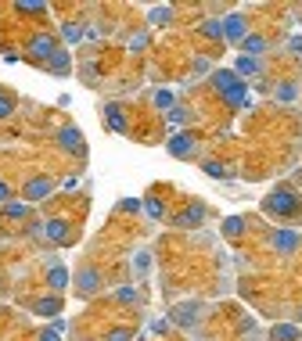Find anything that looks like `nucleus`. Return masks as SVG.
<instances>
[{
  "mask_svg": "<svg viewBox=\"0 0 302 341\" xmlns=\"http://www.w3.org/2000/svg\"><path fill=\"white\" fill-rule=\"evenodd\" d=\"M29 51H32L36 58H44V61H51V58L58 54V51H54V40H51V36H32Z\"/></svg>",
  "mask_w": 302,
  "mask_h": 341,
  "instance_id": "7ed1b4c3",
  "label": "nucleus"
},
{
  "mask_svg": "<svg viewBox=\"0 0 302 341\" xmlns=\"http://www.w3.org/2000/svg\"><path fill=\"white\" fill-rule=\"evenodd\" d=\"M51 68H54V72H68V58H65V54L58 51V54L51 58Z\"/></svg>",
  "mask_w": 302,
  "mask_h": 341,
  "instance_id": "f3484780",
  "label": "nucleus"
},
{
  "mask_svg": "<svg viewBox=\"0 0 302 341\" xmlns=\"http://www.w3.org/2000/svg\"><path fill=\"white\" fill-rule=\"evenodd\" d=\"M8 194H11V191H8V183H0V201H8Z\"/></svg>",
  "mask_w": 302,
  "mask_h": 341,
  "instance_id": "c85d7f7f",
  "label": "nucleus"
},
{
  "mask_svg": "<svg viewBox=\"0 0 302 341\" xmlns=\"http://www.w3.org/2000/svg\"><path fill=\"white\" fill-rule=\"evenodd\" d=\"M241 47H245L248 54H262V51H267V40H262V36H245Z\"/></svg>",
  "mask_w": 302,
  "mask_h": 341,
  "instance_id": "9d476101",
  "label": "nucleus"
},
{
  "mask_svg": "<svg viewBox=\"0 0 302 341\" xmlns=\"http://www.w3.org/2000/svg\"><path fill=\"white\" fill-rule=\"evenodd\" d=\"M169 151H173V155H180V158H187V155H191V151H195V144L187 140V137H176V140L169 144Z\"/></svg>",
  "mask_w": 302,
  "mask_h": 341,
  "instance_id": "1a4fd4ad",
  "label": "nucleus"
},
{
  "mask_svg": "<svg viewBox=\"0 0 302 341\" xmlns=\"http://www.w3.org/2000/svg\"><path fill=\"white\" fill-rule=\"evenodd\" d=\"M108 341H130V334H126V330H116V334H111Z\"/></svg>",
  "mask_w": 302,
  "mask_h": 341,
  "instance_id": "bb28decb",
  "label": "nucleus"
},
{
  "mask_svg": "<svg viewBox=\"0 0 302 341\" xmlns=\"http://www.w3.org/2000/svg\"><path fill=\"white\" fill-rule=\"evenodd\" d=\"M212 83L219 87V94L231 101V104H245V101H248V97H245V83L238 79L234 72H216V75H212Z\"/></svg>",
  "mask_w": 302,
  "mask_h": 341,
  "instance_id": "f257e3e1",
  "label": "nucleus"
},
{
  "mask_svg": "<svg viewBox=\"0 0 302 341\" xmlns=\"http://www.w3.org/2000/svg\"><path fill=\"white\" fill-rule=\"evenodd\" d=\"M298 208V198L291 194V191H277V194H270L267 198V212H277V216H291Z\"/></svg>",
  "mask_w": 302,
  "mask_h": 341,
  "instance_id": "f03ea898",
  "label": "nucleus"
},
{
  "mask_svg": "<svg viewBox=\"0 0 302 341\" xmlns=\"http://www.w3.org/2000/svg\"><path fill=\"white\" fill-rule=\"evenodd\" d=\"M94 287H97V273H94V270H83V273H80V291H94Z\"/></svg>",
  "mask_w": 302,
  "mask_h": 341,
  "instance_id": "9b49d317",
  "label": "nucleus"
},
{
  "mask_svg": "<svg viewBox=\"0 0 302 341\" xmlns=\"http://www.w3.org/2000/svg\"><path fill=\"white\" fill-rule=\"evenodd\" d=\"M255 68H259V61H255V58H248V54L238 61V72H255Z\"/></svg>",
  "mask_w": 302,
  "mask_h": 341,
  "instance_id": "6ab92c4d",
  "label": "nucleus"
},
{
  "mask_svg": "<svg viewBox=\"0 0 302 341\" xmlns=\"http://www.w3.org/2000/svg\"><path fill=\"white\" fill-rule=\"evenodd\" d=\"M202 216H205V208H202V205H191L176 223H180V226H195V223H202Z\"/></svg>",
  "mask_w": 302,
  "mask_h": 341,
  "instance_id": "6e6552de",
  "label": "nucleus"
},
{
  "mask_svg": "<svg viewBox=\"0 0 302 341\" xmlns=\"http://www.w3.org/2000/svg\"><path fill=\"white\" fill-rule=\"evenodd\" d=\"M108 126H111V130H126V119H123L119 108H108Z\"/></svg>",
  "mask_w": 302,
  "mask_h": 341,
  "instance_id": "f8f14e48",
  "label": "nucleus"
},
{
  "mask_svg": "<svg viewBox=\"0 0 302 341\" xmlns=\"http://www.w3.org/2000/svg\"><path fill=\"white\" fill-rule=\"evenodd\" d=\"M61 147L65 151H83V137H80V130H61Z\"/></svg>",
  "mask_w": 302,
  "mask_h": 341,
  "instance_id": "0eeeda50",
  "label": "nucleus"
},
{
  "mask_svg": "<svg viewBox=\"0 0 302 341\" xmlns=\"http://www.w3.org/2000/svg\"><path fill=\"white\" fill-rule=\"evenodd\" d=\"M169 18V11L166 8H159V11H151V22H166Z\"/></svg>",
  "mask_w": 302,
  "mask_h": 341,
  "instance_id": "b1692460",
  "label": "nucleus"
},
{
  "mask_svg": "<svg viewBox=\"0 0 302 341\" xmlns=\"http://www.w3.org/2000/svg\"><path fill=\"white\" fill-rule=\"evenodd\" d=\"M298 330L295 327H274V341H295Z\"/></svg>",
  "mask_w": 302,
  "mask_h": 341,
  "instance_id": "4468645a",
  "label": "nucleus"
},
{
  "mask_svg": "<svg viewBox=\"0 0 302 341\" xmlns=\"http://www.w3.org/2000/svg\"><path fill=\"white\" fill-rule=\"evenodd\" d=\"M155 104H159V108H169V104H173V97L162 90V94H155Z\"/></svg>",
  "mask_w": 302,
  "mask_h": 341,
  "instance_id": "4be33fe9",
  "label": "nucleus"
},
{
  "mask_svg": "<svg viewBox=\"0 0 302 341\" xmlns=\"http://www.w3.org/2000/svg\"><path fill=\"white\" fill-rule=\"evenodd\" d=\"M291 51H298V54H302V36H295V40H291Z\"/></svg>",
  "mask_w": 302,
  "mask_h": 341,
  "instance_id": "cd10ccee",
  "label": "nucleus"
},
{
  "mask_svg": "<svg viewBox=\"0 0 302 341\" xmlns=\"http://www.w3.org/2000/svg\"><path fill=\"white\" fill-rule=\"evenodd\" d=\"M11 111H15V101H11V97H4V94H0V119H8Z\"/></svg>",
  "mask_w": 302,
  "mask_h": 341,
  "instance_id": "a211bd4d",
  "label": "nucleus"
},
{
  "mask_svg": "<svg viewBox=\"0 0 302 341\" xmlns=\"http://www.w3.org/2000/svg\"><path fill=\"white\" fill-rule=\"evenodd\" d=\"M40 341H58V330H47V334H44Z\"/></svg>",
  "mask_w": 302,
  "mask_h": 341,
  "instance_id": "c756f323",
  "label": "nucleus"
},
{
  "mask_svg": "<svg viewBox=\"0 0 302 341\" xmlns=\"http://www.w3.org/2000/svg\"><path fill=\"white\" fill-rule=\"evenodd\" d=\"M36 309H40L44 316H51V313H58V302H40V306H36Z\"/></svg>",
  "mask_w": 302,
  "mask_h": 341,
  "instance_id": "412c9836",
  "label": "nucleus"
},
{
  "mask_svg": "<svg viewBox=\"0 0 302 341\" xmlns=\"http://www.w3.org/2000/svg\"><path fill=\"white\" fill-rule=\"evenodd\" d=\"M223 36H226V40H245V18L231 15V18L223 22Z\"/></svg>",
  "mask_w": 302,
  "mask_h": 341,
  "instance_id": "20e7f679",
  "label": "nucleus"
},
{
  "mask_svg": "<svg viewBox=\"0 0 302 341\" xmlns=\"http://www.w3.org/2000/svg\"><path fill=\"white\" fill-rule=\"evenodd\" d=\"M51 187H54L51 180H32V183L25 187V198H29V201H40L44 194H51Z\"/></svg>",
  "mask_w": 302,
  "mask_h": 341,
  "instance_id": "423d86ee",
  "label": "nucleus"
},
{
  "mask_svg": "<svg viewBox=\"0 0 302 341\" xmlns=\"http://www.w3.org/2000/svg\"><path fill=\"white\" fill-rule=\"evenodd\" d=\"M205 36H223V22H205Z\"/></svg>",
  "mask_w": 302,
  "mask_h": 341,
  "instance_id": "aec40b11",
  "label": "nucleus"
},
{
  "mask_svg": "<svg viewBox=\"0 0 302 341\" xmlns=\"http://www.w3.org/2000/svg\"><path fill=\"white\" fill-rule=\"evenodd\" d=\"M205 173H209V176H223V169H219L216 162H209V165H205Z\"/></svg>",
  "mask_w": 302,
  "mask_h": 341,
  "instance_id": "393cba45",
  "label": "nucleus"
},
{
  "mask_svg": "<svg viewBox=\"0 0 302 341\" xmlns=\"http://www.w3.org/2000/svg\"><path fill=\"white\" fill-rule=\"evenodd\" d=\"M47 234H51L54 241H65V223H61V219H51V223H47Z\"/></svg>",
  "mask_w": 302,
  "mask_h": 341,
  "instance_id": "2eb2a0df",
  "label": "nucleus"
},
{
  "mask_svg": "<svg viewBox=\"0 0 302 341\" xmlns=\"http://www.w3.org/2000/svg\"><path fill=\"white\" fill-rule=\"evenodd\" d=\"M277 97H281V101H291V97H295V87H281Z\"/></svg>",
  "mask_w": 302,
  "mask_h": 341,
  "instance_id": "5701e85b",
  "label": "nucleus"
},
{
  "mask_svg": "<svg viewBox=\"0 0 302 341\" xmlns=\"http://www.w3.org/2000/svg\"><path fill=\"white\" fill-rule=\"evenodd\" d=\"M65 280H68V273H65L61 266H54V270H51V287H54V291H61V287H65Z\"/></svg>",
  "mask_w": 302,
  "mask_h": 341,
  "instance_id": "ddd939ff",
  "label": "nucleus"
},
{
  "mask_svg": "<svg viewBox=\"0 0 302 341\" xmlns=\"http://www.w3.org/2000/svg\"><path fill=\"white\" fill-rule=\"evenodd\" d=\"M8 216H25V205H8Z\"/></svg>",
  "mask_w": 302,
  "mask_h": 341,
  "instance_id": "a878e982",
  "label": "nucleus"
},
{
  "mask_svg": "<svg viewBox=\"0 0 302 341\" xmlns=\"http://www.w3.org/2000/svg\"><path fill=\"white\" fill-rule=\"evenodd\" d=\"M241 226H245V223H241L238 216H231V219H226V223H223V230H226V234H231V237H238V234H241Z\"/></svg>",
  "mask_w": 302,
  "mask_h": 341,
  "instance_id": "dca6fc26",
  "label": "nucleus"
},
{
  "mask_svg": "<svg viewBox=\"0 0 302 341\" xmlns=\"http://www.w3.org/2000/svg\"><path fill=\"white\" fill-rule=\"evenodd\" d=\"M274 248H277V251H295V248H298V234H291V230H277Z\"/></svg>",
  "mask_w": 302,
  "mask_h": 341,
  "instance_id": "39448f33",
  "label": "nucleus"
}]
</instances>
